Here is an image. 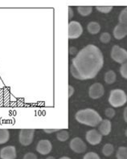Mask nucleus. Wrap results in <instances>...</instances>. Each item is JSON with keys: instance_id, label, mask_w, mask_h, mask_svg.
<instances>
[{"instance_id": "a878e982", "label": "nucleus", "mask_w": 127, "mask_h": 159, "mask_svg": "<svg viewBox=\"0 0 127 159\" xmlns=\"http://www.w3.org/2000/svg\"><path fill=\"white\" fill-rule=\"evenodd\" d=\"M105 114L109 118H113V116H115V110L113 108H108V109H106Z\"/></svg>"}, {"instance_id": "9b49d317", "label": "nucleus", "mask_w": 127, "mask_h": 159, "mask_svg": "<svg viewBox=\"0 0 127 159\" xmlns=\"http://www.w3.org/2000/svg\"><path fill=\"white\" fill-rule=\"evenodd\" d=\"M0 158L1 159H16V149L13 146H7L2 148L0 150Z\"/></svg>"}, {"instance_id": "ddd939ff", "label": "nucleus", "mask_w": 127, "mask_h": 159, "mask_svg": "<svg viewBox=\"0 0 127 159\" xmlns=\"http://www.w3.org/2000/svg\"><path fill=\"white\" fill-rule=\"evenodd\" d=\"M127 35V26L124 24H117L113 29V35L117 39H123L124 37Z\"/></svg>"}, {"instance_id": "0eeeda50", "label": "nucleus", "mask_w": 127, "mask_h": 159, "mask_svg": "<svg viewBox=\"0 0 127 159\" xmlns=\"http://www.w3.org/2000/svg\"><path fill=\"white\" fill-rule=\"evenodd\" d=\"M71 149L72 151L76 153H84L87 149L85 143L83 142V140L80 138H74L71 140L70 143H69Z\"/></svg>"}, {"instance_id": "7ed1b4c3", "label": "nucleus", "mask_w": 127, "mask_h": 159, "mask_svg": "<svg viewBox=\"0 0 127 159\" xmlns=\"http://www.w3.org/2000/svg\"><path fill=\"white\" fill-rule=\"evenodd\" d=\"M127 101V95L121 89H113L110 92L109 102L114 108L123 106Z\"/></svg>"}, {"instance_id": "6e6552de", "label": "nucleus", "mask_w": 127, "mask_h": 159, "mask_svg": "<svg viewBox=\"0 0 127 159\" xmlns=\"http://www.w3.org/2000/svg\"><path fill=\"white\" fill-rule=\"evenodd\" d=\"M85 138L90 145L96 146L102 142V135L100 134L98 130L91 129L88 130V132L86 133Z\"/></svg>"}, {"instance_id": "2eb2a0df", "label": "nucleus", "mask_w": 127, "mask_h": 159, "mask_svg": "<svg viewBox=\"0 0 127 159\" xmlns=\"http://www.w3.org/2000/svg\"><path fill=\"white\" fill-rule=\"evenodd\" d=\"M10 138V133L6 129H0V145L8 142Z\"/></svg>"}, {"instance_id": "bb28decb", "label": "nucleus", "mask_w": 127, "mask_h": 159, "mask_svg": "<svg viewBox=\"0 0 127 159\" xmlns=\"http://www.w3.org/2000/svg\"><path fill=\"white\" fill-rule=\"evenodd\" d=\"M24 159H37V156L34 153H27L24 156Z\"/></svg>"}, {"instance_id": "20e7f679", "label": "nucleus", "mask_w": 127, "mask_h": 159, "mask_svg": "<svg viewBox=\"0 0 127 159\" xmlns=\"http://www.w3.org/2000/svg\"><path fill=\"white\" fill-rule=\"evenodd\" d=\"M111 57L115 62L122 64L127 61V51L118 45H114L112 48Z\"/></svg>"}, {"instance_id": "9d476101", "label": "nucleus", "mask_w": 127, "mask_h": 159, "mask_svg": "<svg viewBox=\"0 0 127 159\" xmlns=\"http://www.w3.org/2000/svg\"><path fill=\"white\" fill-rule=\"evenodd\" d=\"M52 149V145L49 140H40L36 146V151L42 155H47Z\"/></svg>"}, {"instance_id": "f3484780", "label": "nucleus", "mask_w": 127, "mask_h": 159, "mask_svg": "<svg viewBox=\"0 0 127 159\" xmlns=\"http://www.w3.org/2000/svg\"><path fill=\"white\" fill-rule=\"evenodd\" d=\"M57 138L60 142H66L69 138V134L67 130H59L57 134Z\"/></svg>"}, {"instance_id": "4468645a", "label": "nucleus", "mask_w": 127, "mask_h": 159, "mask_svg": "<svg viewBox=\"0 0 127 159\" xmlns=\"http://www.w3.org/2000/svg\"><path fill=\"white\" fill-rule=\"evenodd\" d=\"M87 29L90 34L92 35H96L101 30V26L97 22H90L87 26Z\"/></svg>"}, {"instance_id": "c85d7f7f", "label": "nucleus", "mask_w": 127, "mask_h": 159, "mask_svg": "<svg viewBox=\"0 0 127 159\" xmlns=\"http://www.w3.org/2000/svg\"><path fill=\"white\" fill-rule=\"evenodd\" d=\"M74 93V88L72 87V85H69V97L70 98Z\"/></svg>"}, {"instance_id": "f704fd0d", "label": "nucleus", "mask_w": 127, "mask_h": 159, "mask_svg": "<svg viewBox=\"0 0 127 159\" xmlns=\"http://www.w3.org/2000/svg\"><path fill=\"white\" fill-rule=\"evenodd\" d=\"M125 136L127 137V129H125Z\"/></svg>"}, {"instance_id": "aec40b11", "label": "nucleus", "mask_w": 127, "mask_h": 159, "mask_svg": "<svg viewBox=\"0 0 127 159\" xmlns=\"http://www.w3.org/2000/svg\"><path fill=\"white\" fill-rule=\"evenodd\" d=\"M117 159H127V147L121 146L117 149L116 153Z\"/></svg>"}, {"instance_id": "f257e3e1", "label": "nucleus", "mask_w": 127, "mask_h": 159, "mask_svg": "<svg viewBox=\"0 0 127 159\" xmlns=\"http://www.w3.org/2000/svg\"><path fill=\"white\" fill-rule=\"evenodd\" d=\"M103 65L102 51L95 45L89 44L81 49L72 59L70 72L76 79L89 80L98 75Z\"/></svg>"}, {"instance_id": "1a4fd4ad", "label": "nucleus", "mask_w": 127, "mask_h": 159, "mask_svg": "<svg viewBox=\"0 0 127 159\" xmlns=\"http://www.w3.org/2000/svg\"><path fill=\"white\" fill-rule=\"evenodd\" d=\"M105 93V89L102 84L95 83L90 86L88 90V95L92 99H98L102 97Z\"/></svg>"}, {"instance_id": "393cba45", "label": "nucleus", "mask_w": 127, "mask_h": 159, "mask_svg": "<svg viewBox=\"0 0 127 159\" xmlns=\"http://www.w3.org/2000/svg\"><path fill=\"white\" fill-rule=\"evenodd\" d=\"M83 159H101L100 158L99 155L98 153H94V152H89V153H87L84 156V158Z\"/></svg>"}, {"instance_id": "6ab92c4d", "label": "nucleus", "mask_w": 127, "mask_h": 159, "mask_svg": "<svg viewBox=\"0 0 127 159\" xmlns=\"http://www.w3.org/2000/svg\"><path fill=\"white\" fill-rule=\"evenodd\" d=\"M79 14L82 16H88L93 11L92 7H77Z\"/></svg>"}, {"instance_id": "7c9ffc66", "label": "nucleus", "mask_w": 127, "mask_h": 159, "mask_svg": "<svg viewBox=\"0 0 127 159\" xmlns=\"http://www.w3.org/2000/svg\"><path fill=\"white\" fill-rule=\"evenodd\" d=\"M73 17V11L71 7H69V19L71 20Z\"/></svg>"}, {"instance_id": "c756f323", "label": "nucleus", "mask_w": 127, "mask_h": 159, "mask_svg": "<svg viewBox=\"0 0 127 159\" xmlns=\"http://www.w3.org/2000/svg\"><path fill=\"white\" fill-rule=\"evenodd\" d=\"M76 52H77V49H76V48H74V47H70V48H69V53H70L71 55H75Z\"/></svg>"}, {"instance_id": "b1692460", "label": "nucleus", "mask_w": 127, "mask_h": 159, "mask_svg": "<svg viewBox=\"0 0 127 159\" xmlns=\"http://www.w3.org/2000/svg\"><path fill=\"white\" fill-rule=\"evenodd\" d=\"M97 10L101 13H110L113 9V7H97Z\"/></svg>"}, {"instance_id": "5701e85b", "label": "nucleus", "mask_w": 127, "mask_h": 159, "mask_svg": "<svg viewBox=\"0 0 127 159\" xmlns=\"http://www.w3.org/2000/svg\"><path fill=\"white\" fill-rule=\"evenodd\" d=\"M120 73L125 79H127V61L121 64L120 68Z\"/></svg>"}, {"instance_id": "a211bd4d", "label": "nucleus", "mask_w": 127, "mask_h": 159, "mask_svg": "<svg viewBox=\"0 0 127 159\" xmlns=\"http://www.w3.org/2000/svg\"><path fill=\"white\" fill-rule=\"evenodd\" d=\"M113 151H114V147L112 144L107 143L106 144L105 146H103V149H102V153L106 157H110L113 154Z\"/></svg>"}, {"instance_id": "412c9836", "label": "nucleus", "mask_w": 127, "mask_h": 159, "mask_svg": "<svg viewBox=\"0 0 127 159\" xmlns=\"http://www.w3.org/2000/svg\"><path fill=\"white\" fill-rule=\"evenodd\" d=\"M119 23L127 26V7L121 11L119 15Z\"/></svg>"}, {"instance_id": "423d86ee", "label": "nucleus", "mask_w": 127, "mask_h": 159, "mask_svg": "<svg viewBox=\"0 0 127 159\" xmlns=\"http://www.w3.org/2000/svg\"><path fill=\"white\" fill-rule=\"evenodd\" d=\"M83 33V27L79 22L71 21L69 23V39H77Z\"/></svg>"}, {"instance_id": "72a5a7b5", "label": "nucleus", "mask_w": 127, "mask_h": 159, "mask_svg": "<svg viewBox=\"0 0 127 159\" xmlns=\"http://www.w3.org/2000/svg\"><path fill=\"white\" fill-rule=\"evenodd\" d=\"M46 159H56V158L54 157H52V156H50V157H48Z\"/></svg>"}, {"instance_id": "4be33fe9", "label": "nucleus", "mask_w": 127, "mask_h": 159, "mask_svg": "<svg viewBox=\"0 0 127 159\" xmlns=\"http://www.w3.org/2000/svg\"><path fill=\"white\" fill-rule=\"evenodd\" d=\"M100 40L103 43H108L111 40V35L108 32H104L100 36Z\"/></svg>"}, {"instance_id": "39448f33", "label": "nucleus", "mask_w": 127, "mask_h": 159, "mask_svg": "<svg viewBox=\"0 0 127 159\" xmlns=\"http://www.w3.org/2000/svg\"><path fill=\"white\" fill-rule=\"evenodd\" d=\"M35 129H21L19 135V140L21 145L24 146H29L33 141Z\"/></svg>"}, {"instance_id": "f03ea898", "label": "nucleus", "mask_w": 127, "mask_h": 159, "mask_svg": "<svg viewBox=\"0 0 127 159\" xmlns=\"http://www.w3.org/2000/svg\"><path fill=\"white\" fill-rule=\"evenodd\" d=\"M75 117L80 124L86 125L91 127L99 125L100 123L102 121V116H100L99 113L92 109H85L78 111L76 113Z\"/></svg>"}, {"instance_id": "f8f14e48", "label": "nucleus", "mask_w": 127, "mask_h": 159, "mask_svg": "<svg viewBox=\"0 0 127 159\" xmlns=\"http://www.w3.org/2000/svg\"><path fill=\"white\" fill-rule=\"evenodd\" d=\"M111 127L112 125L110 120H109L108 119H105V120H102V122L99 124L98 131L102 136H107L111 132Z\"/></svg>"}, {"instance_id": "cd10ccee", "label": "nucleus", "mask_w": 127, "mask_h": 159, "mask_svg": "<svg viewBox=\"0 0 127 159\" xmlns=\"http://www.w3.org/2000/svg\"><path fill=\"white\" fill-rule=\"evenodd\" d=\"M43 131H44L46 134H52V133H55V132H58L59 129H43Z\"/></svg>"}, {"instance_id": "473e14b6", "label": "nucleus", "mask_w": 127, "mask_h": 159, "mask_svg": "<svg viewBox=\"0 0 127 159\" xmlns=\"http://www.w3.org/2000/svg\"><path fill=\"white\" fill-rule=\"evenodd\" d=\"M59 159H71V158L69 157H61V158H59Z\"/></svg>"}, {"instance_id": "2f4dec72", "label": "nucleus", "mask_w": 127, "mask_h": 159, "mask_svg": "<svg viewBox=\"0 0 127 159\" xmlns=\"http://www.w3.org/2000/svg\"><path fill=\"white\" fill-rule=\"evenodd\" d=\"M124 120L127 123V107L125 109V110H124Z\"/></svg>"}, {"instance_id": "dca6fc26", "label": "nucleus", "mask_w": 127, "mask_h": 159, "mask_svg": "<svg viewBox=\"0 0 127 159\" xmlns=\"http://www.w3.org/2000/svg\"><path fill=\"white\" fill-rule=\"evenodd\" d=\"M116 74L115 72L110 70V71H108L106 74H105V81L106 84H113L116 80Z\"/></svg>"}]
</instances>
